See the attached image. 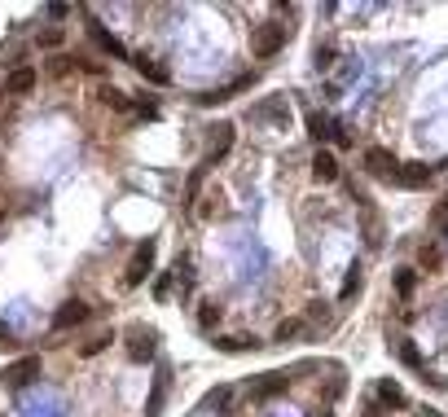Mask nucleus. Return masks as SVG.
I'll return each mask as SVG.
<instances>
[{
  "mask_svg": "<svg viewBox=\"0 0 448 417\" xmlns=\"http://www.w3.org/2000/svg\"><path fill=\"white\" fill-rule=\"evenodd\" d=\"M84 321H88V307H84V303H79V299L62 303V307H58V317H53V325H58V329H71V325H84Z\"/></svg>",
  "mask_w": 448,
  "mask_h": 417,
  "instance_id": "9b49d317",
  "label": "nucleus"
},
{
  "mask_svg": "<svg viewBox=\"0 0 448 417\" xmlns=\"http://www.w3.org/2000/svg\"><path fill=\"white\" fill-rule=\"evenodd\" d=\"M246 347H255V338H251V343H246V338H220V352H246Z\"/></svg>",
  "mask_w": 448,
  "mask_h": 417,
  "instance_id": "4be33fe9",
  "label": "nucleus"
},
{
  "mask_svg": "<svg viewBox=\"0 0 448 417\" xmlns=\"http://www.w3.org/2000/svg\"><path fill=\"white\" fill-rule=\"evenodd\" d=\"M422 264H427V268H439V250H435V246H422Z\"/></svg>",
  "mask_w": 448,
  "mask_h": 417,
  "instance_id": "a878e982",
  "label": "nucleus"
},
{
  "mask_svg": "<svg viewBox=\"0 0 448 417\" xmlns=\"http://www.w3.org/2000/svg\"><path fill=\"white\" fill-rule=\"evenodd\" d=\"M431 167L427 163H405V167H395V185H405V189H427L431 185Z\"/></svg>",
  "mask_w": 448,
  "mask_h": 417,
  "instance_id": "39448f33",
  "label": "nucleus"
},
{
  "mask_svg": "<svg viewBox=\"0 0 448 417\" xmlns=\"http://www.w3.org/2000/svg\"><path fill=\"white\" fill-rule=\"evenodd\" d=\"M303 329H308V325H303L299 317H290V321H281V325H277V334H273V338H277V343H290V338H299Z\"/></svg>",
  "mask_w": 448,
  "mask_h": 417,
  "instance_id": "f3484780",
  "label": "nucleus"
},
{
  "mask_svg": "<svg viewBox=\"0 0 448 417\" xmlns=\"http://www.w3.org/2000/svg\"><path fill=\"white\" fill-rule=\"evenodd\" d=\"M40 44H44V48H58V44H62V31H44Z\"/></svg>",
  "mask_w": 448,
  "mask_h": 417,
  "instance_id": "c756f323",
  "label": "nucleus"
},
{
  "mask_svg": "<svg viewBox=\"0 0 448 417\" xmlns=\"http://www.w3.org/2000/svg\"><path fill=\"white\" fill-rule=\"evenodd\" d=\"M286 386H290V378H286V374H264V378L251 386V400H273V396H281Z\"/></svg>",
  "mask_w": 448,
  "mask_h": 417,
  "instance_id": "1a4fd4ad",
  "label": "nucleus"
},
{
  "mask_svg": "<svg viewBox=\"0 0 448 417\" xmlns=\"http://www.w3.org/2000/svg\"><path fill=\"white\" fill-rule=\"evenodd\" d=\"M101 101H105V106H115V110H132V106H127V97H123L119 88H101Z\"/></svg>",
  "mask_w": 448,
  "mask_h": 417,
  "instance_id": "aec40b11",
  "label": "nucleus"
},
{
  "mask_svg": "<svg viewBox=\"0 0 448 417\" xmlns=\"http://www.w3.org/2000/svg\"><path fill=\"white\" fill-rule=\"evenodd\" d=\"M321 417H334V413H321Z\"/></svg>",
  "mask_w": 448,
  "mask_h": 417,
  "instance_id": "2f4dec72",
  "label": "nucleus"
},
{
  "mask_svg": "<svg viewBox=\"0 0 448 417\" xmlns=\"http://www.w3.org/2000/svg\"><path fill=\"white\" fill-rule=\"evenodd\" d=\"M105 343H110V338H105V334H101V338H93V343H84V356H97V352H101Z\"/></svg>",
  "mask_w": 448,
  "mask_h": 417,
  "instance_id": "c85d7f7f",
  "label": "nucleus"
},
{
  "mask_svg": "<svg viewBox=\"0 0 448 417\" xmlns=\"http://www.w3.org/2000/svg\"><path fill=\"white\" fill-rule=\"evenodd\" d=\"M220 317H224V312H220V303H202V312H198V325H202V329H211V325H220Z\"/></svg>",
  "mask_w": 448,
  "mask_h": 417,
  "instance_id": "a211bd4d",
  "label": "nucleus"
},
{
  "mask_svg": "<svg viewBox=\"0 0 448 417\" xmlns=\"http://www.w3.org/2000/svg\"><path fill=\"white\" fill-rule=\"evenodd\" d=\"M154 295L167 299V295H172V277H158V281H154Z\"/></svg>",
  "mask_w": 448,
  "mask_h": 417,
  "instance_id": "cd10ccee",
  "label": "nucleus"
},
{
  "mask_svg": "<svg viewBox=\"0 0 448 417\" xmlns=\"http://www.w3.org/2000/svg\"><path fill=\"white\" fill-rule=\"evenodd\" d=\"M154 343H158L154 329H141V325L127 329V356H132V360H150V356H154Z\"/></svg>",
  "mask_w": 448,
  "mask_h": 417,
  "instance_id": "423d86ee",
  "label": "nucleus"
},
{
  "mask_svg": "<svg viewBox=\"0 0 448 417\" xmlns=\"http://www.w3.org/2000/svg\"><path fill=\"white\" fill-rule=\"evenodd\" d=\"M154 242H141L137 250H132V259H127V273H123V281L127 285H141L145 277H150V268H154Z\"/></svg>",
  "mask_w": 448,
  "mask_h": 417,
  "instance_id": "7ed1b4c3",
  "label": "nucleus"
},
{
  "mask_svg": "<svg viewBox=\"0 0 448 417\" xmlns=\"http://www.w3.org/2000/svg\"><path fill=\"white\" fill-rule=\"evenodd\" d=\"M413 285H417V277H413V268H405V273H400V277H395V290H400V295H405V299H409V295H413Z\"/></svg>",
  "mask_w": 448,
  "mask_h": 417,
  "instance_id": "412c9836",
  "label": "nucleus"
},
{
  "mask_svg": "<svg viewBox=\"0 0 448 417\" xmlns=\"http://www.w3.org/2000/svg\"><path fill=\"white\" fill-rule=\"evenodd\" d=\"M308 137H312L316 145H321V141H330V137L338 141V127H334L325 115H316V110H312V115H308Z\"/></svg>",
  "mask_w": 448,
  "mask_h": 417,
  "instance_id": "f8f14e48",
  "label": "nucleus"
},
{
  "mask_svg": "<svg viewBox=\"0 0 448 417\" xmlns=\"http://www.w3.org/2000/svg\"><path fill=\"white\" fill-rule=\"evenodd\" d=\"M360 285H365L360 268H348V281H343V290H338V299H343V303H352V299L360 295Z\"/></svg>",
  "mask_w": 448,
  "mask_h": 417,
  "instance_id": "dca6fc26",
  "label": "nucleus"
},
{
  "mask_svg": "<svg viewBox=\"0 0 448 417\" xmlns=\"http://www.w3.org/2000/svg\"><path fill=\"white\" fill-rule=\"evenodd\" d=\"M378 396H382V404H405V391H400V386H395L391 378H387V382L378 386Z\"/></svg>",
  "mask_w": 448,
  "mask_h": 417,
  "instance_id": "6ab92c4d",
  "label": "nucleus"
},
{
  "mask_svg": "<svg viewBox=\"0 0 448 417\" xmlns=\"http://www.w3.org/2000/svg\"><path fill=\"white\" fill-rule=\"evenodd\" d=\"M163 400H167V369H158L154 391H150V404H145V417H158V413H163Z\"/></svg>",
  "mask_w": 448,
  "mask_h": 417,
  "instance_id": "4468645a",
  "label": "nucleus"
},
{
  "mask_svg": "<svg viewBox=\"0 0 448 417\" xmlns=\"http://www.w3.org/2000/svg\"><path fill=\"white\" fill-rule=\"evenodd\" d=\"M400 360L409 364V369H422V356H417V347H413V343H400Z\"/></svg>",
  "mask_w": 448,
  "mask_h": 417,
  "instance_id": "5701e85b",
  "label": "nucleus"
},
{
  "mask_svg": "<svg viewBox=\"0 0 448 417\" xmlns=\"http://www.w3.org/2000/svg\"><path fill=\"white\" fill-rule=\"evenodd\" d=\"M5 88H9L14 97H22V93H31V88H36V70H31V66H18V70H9V80H5Z\"/></svg>",
  "mask_w": 448,
  "mask_h": 417,
  "instance_id": "ddd939ff",
  "label": "nucleus"
},
{
  "mask_svg": "<svg viewBox=\"0 0 448 417\" xmlns=\"http://www.w3.org/2000/svg\"><path fill=\"white\" fill-rule=\"evenodd\" d=\"M40 378V356H22V360H14L5 374H0V382L5 386H14V391H22L26 382H36Z\"/></svg>",
  "mask_w": 448,
  "mask_h": 417,
  "instance_id": "f03ea898",
  "label": "nucleus"
},
{
  "mask_svg": "<svg viewBox=\"0 0 448 417\" xmlns=\"http://www.w3.org/2000/svg\"><path fill=\"white\" fill-rule=\"evenodd\" d=\"M211 132H216V137H211V149H207V159H202V167H211V163H220V159H224V154L233 149V127H229V123H220V127H211Z\"/></svg>",
  "mask_w": 448,
  "mask_h": 417,
  "instance_id": "0eeeda50",
  "label": "nucleus"
},
{
  "mask_svg": "<svg viewBox=\"0 0 448 417\" xmlns=\"http://www.w3.org/2000/svg\"><path fill=\"white\" fill-rule=\"evenodd\" d=\"M286 36H290V27H281V22H264V27L255 31V58H273L277 48L286 44Z\"/></svg>",
  "mask_w": 448,
  "mask_h": 417,
  "instance_id": "f257e3e1",
  "label": "nucleus"
},
{
  "mask_svg": "<svg viewBox=\"0 0 448 417\" xmlns=\"http://www.w3.org/2000/svg\"><path fill=\"white\" fill-rule=\"evenodd\" d=\"M88 36H93V44L101 48V53H110V58H119V62H127V48L110 36V31H105L101 27V22H88Z\"/></svg>",
  "mask_w": 448,
  "mask_h": 417,
  "instance_id": "6e6552de",
  "label": "nucleus"
},
{
  "mask_svg": "<svg viewBox=\"0 0 448 417\" xmlns=\"http://www.w3.org/2000/svg\"><path fill=\"white\" fill-rule=\"evenodd\" d=\"M312 176L321 180V185H330V180H338V159H334L330 149H316V154H312Z\"/></svg>",
  "mask_w": 448,
  "mask_h": 417,
  "instance_id": "9d476101",
  "label": "nucleus"
},
{
  "mask_svg": "<svg viewBox=\"0 0 448 417\" xmlns=\"http://www.w3.org/2000/svg\"><path fill=\"white\" fill-rule=\"evenodd\" d=\"M5 347H18V343H14V329L0 321V352H5Z\"/></svg>",
  "mask_w": 448,
  "mask_h": 417,
  "instance_id": "bb28decb",
  "label": "nucleus"
},
{
  "mask_svg": "<svg viewBox=\"0 0 448 417\" xmlns=\"http://www.w3.org/2000/svg\"><path fill=\"white\" fill-rule=\"evenodd\" d=\"M330 66H334V44L316 48V70H330Z\"/></svg>",
  "mask_w": 448,
  "mask_h": 417,
  "instance_id": "b1692460",
  "label": "nucleus"
},
{
  "mask_svg": "<svg viewBox=\"0 0 448 417\" xmlns=\"http://www.w3.org/2000/svg\"><path fill=\"white\" fill-rule=\"evenodd\" d=\"M132 66H137V70H141V80H150V84H172L167 66H158V62H150V58H137Z\"/></svg>",
  "mask_w": 448,
  "mask_h": 417,
  "instance_id": "2eb2a0df",
  "label": "nucleus"
},
{
  "mask_svg": "<svg viewBox=\"0 0 448 417\" xmlns=\"http://www.w3.org/2000/svg\"><path fill=\"white\" fill-rule=\"evenodd\" d=\"M224 400H229V386H220V391H211V396H207L202 404H207V408H220Z\"/></svg>",
  "mask_w": 448,
  "mask_h": 417,
  "instance_id": "393cba45",
  "label": "nucleus"
},
{
  "mask_svg": "<svg viewBox=\"0 0 448 417\" xmlns=\"http://www.w3.org/2000/svg\"><path fill=\"white\" fill-rule=\"evenodd\" d=\"M360 163H365L369 176H387V180H395V167H400V163L391 159V149H382V145H369Z\"/></svg>",
  "mask_w": 448,
  "mask_h": 417,
  "instance_id": "20e7f679",
  "label": "nucleus"
},
{
  "mask_svg": "<svg viewBox=\"0 0 448 417\" xmlns=\"http://www.w3.org/2000/svg\"><path fill=\"white\" fill-rule=\"evenodd\" d=\"M435 224H439V228H448V198L435 206Z\"/></svg>",
  "mask_w": 448,
  "mask_h": 417,
  "instance_id": "7c9ffc66",
  "label": "nucleus"
}]
</instances>
